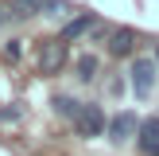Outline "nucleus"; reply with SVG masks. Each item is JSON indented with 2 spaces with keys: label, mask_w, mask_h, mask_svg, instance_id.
Segmentation results:
<instances>
[{
  "label": "nucleus",
  "mask_w": 159,
  "mask_h": 156,
  "mask_svg": "<svg viewBox=\"0 0 159 156\" xmlns=\"http://www.w3.org/2000/svg\"><path fill=\"white\" fill-rule=\"evenodd\" d=\"M66 39H39V47H35V66H39V74H58L62 66H66Z\"/></svg>",
  "instance_id": "f257e3e1"
},
{
  "label": "nucleus",
  "mask_w": 159,
  "mask_h": 156,
  "mask_svg": "<svg viewBox=\"0 0 159 156\" xmlns=\"http://www.w3.org/2000/svg\"><path fill=\"white\" fill-rule=\"evenodd\" d=\"M105 125H109V117H105V109L97 105V101H82V109L74 113V129H78V137H101L105 133Z\"/></svg>",
  "instance_id": "f03ea898"
},
{
  "label": "nucleus",
  "mask_w": 159,
  "mask_h": 156,
  "mask_svg": "<svg viewBox=\"0 0 159 156\" xmlns=\"http://www.w3.org/2000/svg\"><path fill=\"white\" fill-rule=\"evenodd\" d=\"M136 129H140V117L132 113V109H124V113L109 117V125H105V133H109V140H113V144L132 140V137H136Z\"/></svg>",
  "instance_id": "7ed1b4c3"
},
{
  "label": "nucleus",
  "mask_w": 159,
  "mask_h": 156,
  "mask_svg": "<svg viewBox=\"0 0 159 156\" xmlns=\"http://www.w3.org/2000/svg\"><path fill=\"white\" fill-rule=\"evenodd\" d=\"M128 74H132V94L136 98H148L155 90V59H136Z\"/></svg>",
  "instance_id": "20e7f679"
},
{
  "label": "nucleus",
  "mask_w": 159,
  "mask_h": 156,
  "mask_svg": "<svg viewBox=\"0 0 159 156\" xmlns=\"http://www.w3.org/2000/svg\"><path fill=\"white\" fill-rule=\"evenodd\" d=\"M136 148H140V156H159V117H144L140 121Z\"/></svg>",
  "instance_id": "39448f33"
},
{
  "label": "nucleus",
  "mask_w": 159,
  "mask_h": 156,
  "mask_svg": "<svg viewBox=\"0 0 159 156\" xmlns=\"http://www.w3.org/2000/svg\"><path fill=\"white\" fill-rule=\"evenodd\" d=\"M105 39H109V55H113V59H128V55H136V43H140L132 27H113Z\"/></svg>",
  "instance_id": "423d86ee"
},
{
  "label": "nucleus",
  "mask_w": 159,
  "mask_h": 156,
  "mask_svg": "<svg viewBox=\"0 0 159 156\" xmlns=\"http://www.w3.org/2000/svg\"><path fill=\"white\" fill-rule=\"evenodd\" d=\"M89 27H97V16H93V12H82V16H74V20H70L66 27H62V35H58V39L74 43V39H82V35H85Z\"/></svg>",
  "instance_id": "0eeeda50"
},
{
  "label": "nucleus",
  "mask_w": 159,
  "mask_h": 156,
  "mask_svg": "<svg viewBox=\"0 0 159 156\" xmlns=\"http://www.w3.org/2000/svg\"><path fill=\"white\" fill-rule=\"evenodd\" d=\"M39 12H43V0H8V16L16 20H31Z\"/></svg>",
  "instance_id": "6e6552de"
},
{
  "label": "nucleus",
  "mask_w": 159,
  "mask_h": 156,
  "mask_svg": "<svg viewBox=\"0 0 159 156\" xmlns=\"http://www.w3.org/2000/svg\"><path fill=\"white\" fill-rule=\"evenodd\" d=\"M51 105H54V113H58V117L74 121V113L82 109V101H78V98H70V94H54V98H51Z\"/></svg>",
  "instance_id": "1a4fd4ad"
},
{
  "label": "nucleus",
  "mask_w": 159,
  "mask_h": 156,
  "mask_svg": "<svg viewBox=\"0 0 159 156\" xmlns=\"http://www.w3.org/2000/svg\"><path fill=\"white\" fill-rule=\"evenodd\" d=\"M97 55H82V59L74 62V70H78V82H93V78H97Z\"/></svg>",
  "instance_id": "9d476101"
},
{
  "label": "nucleus",
  "mask_w": 159,
  "mask_h": 156,
  "mask_svg": "<svg viewBox=\"0 0 159 156\" xmlns=\"http://www.w3.org/2000/svg\"><path fill=\"white\" fill-rule=\"evenodd\" d=\"M70 4L66 0H43V16H66Z\"/></svg>",
  "instance_id": "9b49d317"
},
{
  "label": "nucleus",
  "mask_w": 159,
  "mask_h": 156,
  "mask_svg": "<svg viewBox=\"0 0 159 156\" xmlns=\"http://www.w3.org/2000/svg\"><path fill=\"white\" fill-rule=\"evenodd\" d=\"M20 117H23V105H20V101H12V105H4V109H0V121H20Z\"/></svg>",
  "instance_id": "f8f14e48"
},
{
  "label": "nucleus",
  "mask_w": 159,
  "mask_h": 156,
  "mask_svg": "<svg viewBox=\"0 0 159 156\" xmlns=\"http://www.w3.org/2000/svg\"><path fill=\"white\" fill-rule=\"evenodd\" d=\"M20 55H23V47H20V39H8V43H4V59H12V62H20Z\"/></svg>",
  "instance_id": "ddd939ff"
},
{
  "label": "nucleus",
  "mask_w": 159,
  "mask_h": 156,
  "mask_svg": "<svg viewBox=\"0 0 159 156\" xmlns=\"http://www.w3.org/2000/svg\"><path fill=\"white\" fill-rule=\"evenodd\" d=\"M4 16H8V12H4V8H0V23H4Z\"/></svg>",
  "instance_id": "4468645a"
},
{
  "label": "nucleus",
  "mask_w": 159,
  "mask_h": 156,
  "mask_svg": "<svg viewBox=\"0 0 159 156\" xmlns=\"http://www.w3.org/2000/svg\"><path fill=\"white\" fill-rule=\"evenodd\" d=\"M155 66H159V47H155Z\"/></svg>",
  "instance_id": "2eb2a0df"
}]
</instances>
